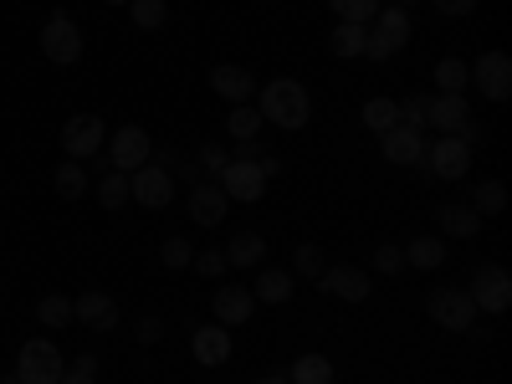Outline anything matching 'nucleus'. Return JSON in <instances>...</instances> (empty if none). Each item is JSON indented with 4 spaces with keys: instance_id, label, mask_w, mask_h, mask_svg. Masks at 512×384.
Returning <instances> with one entry per match:
<instances>
[{
    "instance_id": "10",
    "label": "nucleus",
    "mask_w": 512,
    "mask_h": 384,
    "mask_svg": "<svg viewBox=\"0 0 512 384\" xmlns=\"http://www.w3.org/2000/svg\"><path fill=\"white\" fill-rule=\"evenodd\" d=\"M216 185L226 190V200H236V205H256L267 195V175L256 169V159H231L221 175H216Z\"/></svg>"
},
{
    "instance_id": "49",
    "label": "nucleus",
    "mask_w": 512,
    "mask_h": 384,
    "mask_svg": "<svg viewBox=\"0 0 512 384\" xmlns=\"http://www.w3.org/2000/svg\"><path fill=\"white\" fill-rule=\"evenodd\" d=\"M395 6H415V0H395Z\"/></svg>"
},
{
    "instance_id": "27",
    "label": "nucleus",
    "mask_w": 512,
    "mask_h": 384,
    "mask_svg": "<svg viewBox=\"0 0 512 384\" xmlns=\"http://www.w3.org/2000/svg\"><path fill=\"white\" fill-rule=\"evenodd\" d=\"M472 88V67L461 57H441L436 62V93H466Z\"/></svg>"
},
{
    "instance_id": "4",
    "label": "nucleus",
    "mask_w": 512,
    "mask_h": 384,
    "mask_svg": "<svg viewBox=\"0 0 512 384\" xmlns=\"http://www.w3.org/2000/svg\"><path fill=\"white\" fill-rule=\"evenodd\" d=\"M425 308H431V318H436L446 333H472V328H477V318H482L466 287H436Z\"/></svg>"
},
{
    "instance_id": "28",
    "label": "nucleus",
    "mask_w": 512,
    "mask_h": 384,
    "mask_svg": "<svg viewBox=\"0 0 512 384\" xmlns=\"http://www.w3.org/2000/svg\"><path fill=\"white\" fill-rule=\"evenodd\" d=\"M262 128H267V123H262V113H256L251 103H236L231 118H226V134H231L236 144H251L256 134H262Z\"/></svg>"
},
{
    "instance_id": "14",
    "label": "nucleus",
    "mask_w": 512,
    "mask_h": 384,
    "mask_svg": "<svg viewBox=\"0 0 512 384\" xmlns=\"http://www.w3.org/2000/svg\"><path fill=\"white\" fill-rule=\"evenodd\" d=\"M226 210H231V200H226V190H221L216 180H200V185L190 190V221H195V226L216 231V226L226 221Z\"/></svg>"
},
{
    "instance_id": "17",
    "label": "nucleus",
    "mask_w": 512,
    "mask_h": 384,
    "mask_svg": "<svg viewBox=\"0 0 512 384\" xmlns=\"http://www.w3.org/2000/svg\"><path fill=\"white\" fill-rule=\"evenodd\" d=\"M466 118H472L466 93H436V98H425V123H431L436 134H456Z\"/></svg>"
},
{
    "instance_id": "13",
    "label": "nucleus",
    "mask_w": 512,
    "mask_h": 384,
    "mask_svg": "<svg viewBox=\"0 0 512 384\" xmlns=\"http://www.w3.org/2000/svg\"><path fill=\"white\" fill-rule=\"evenodd\" d=\"M210 313H216L221 328H241V323L256 313V297H251V287L226 282V287H216V297H210Z\"/></svg>"
},
{
    "instance_id": "18",
    "label": "nucleus",
    "mask_w": 512,
    "mask_h": 384,
    "mask_svg": "<svg viewBox=\"0 0 512 384\" xmlns=\"http://www.w3.org/2000/svg\"><path fill=\"white\" fill-rule=\"evenodd\" d=\"M210 88H216L236 108V103H251L256 98V77L246 67H236V62H221V67H210Z\"/></svg>"
},
{
    "instance_id": "19",
    "label": "nucleus",
    "mask_w": 512,
    "mask_h": 384,
    "mask_svg": "<svg viewBox=\"0 0 512 384\" xmlns=\"http://www.w3.org/2000/svg\"><path fill=\"white\" fill-rule=\"evenodd\" d=\"M318 287H323V292H333V297H344V303H364V297L374 292V282H369L359 267H323Z\"/></svg>"
},
{
    "instance_id": "47",
    "label": "nucleus",
    "mask_w": 512,
    "mask_h": 384,
    "mask_svg": "<svg viewBox=\"0 0 512 384\" xmlns=\"http://www.w3.org/2000/svg\"><path fill=\"white\" fill-rule=\"evenodd\" d=\"M256 384H292V379H282V374H272V379H256Z\"/></svg>"
},
{
    "instance_id": "42",
    "label": "nucleus",
    "mask_w": 512,
    "mask_h": 384,
    "mask_svg": "<svg viewBox=\"0 0 512 384\" xmlns=\"http://www.w3.org/2000/svg\"><path fill=\"white\" fill-rule=\"evenodd\" d=\"M134 338H139V344H159V338H164V318H154V313L139 318L134 323Z\"/></svg>"
},
{
    "instance_id": "2",
    "label": "nucleus",
    "mask_w": 512,
    "mask_h": 384,
    "mask_svg": "<svg viewBox=\"0 0 512 384\" xmlns=\"http://www.w3.org/2000/svg\"><path fill=\"white\" fill-rule=\"evenodd\" d=\"M369 26H374L364 36V57L369 62H390L395 52H405V41H410V11L405 6H379V16Z\"/></svg>"
},
{
    "instance_id": "25",
    "label": "nucleus",
    "mask_w": 512,
    "mask_h": 384,
    "mask_svg": "<svg viewBox=\"0 0 512 384\" xmlns=\"http://www.w3.org/2000/svg\"><path fill=\"white\" fill-rule=\"evenodd\" d=\"M287 379L292 384H333V359L328 354H297Z\"/></svg>"
},
{
    "instance_id": "43",
    "label": "nucleus",
    "mask_w": 512,
    "mask_h": 384,
    "mask_svg": "<svg viewBox=\"0 0 512 384\" xmlns=\"http://www.w3.org/2000/svg\"><path fill=\"white\" fill-rule=\"evenodd\" d=\"M436 16H472L477 11V0H431Z\"/></svg>"
},
{
    "instance_id": "40",
    "label": "nucleus",
    "mask_w": 512,
    "mask_h": 384,
    "mask_svg": "<svg viewBox=\"0 0 512 384\" xmlns=\"http://www.w3.org/2000/svg\"><path fill=\"white\" fill-rule=\"evenodd\" d=\"M226 164H231V154H226L221 144H205V149H200V169H205V175H210V180H216V175H221V169H226Z\"/></svg>"
},
{
    "instance_id": "15",
    "label": "nucleus",
    "mask_w": 512,
    "mask_h": 384,
    "mask_svg": "<svg viewBox=\"0 0 512 384\" xmlns=\"http://www.w3.org/2000/svg\"><path fill=\"white\" fill-rule=\"evenodd\" d=\"M190 354H195V364H205V369H221V364L231 359V328L200 323V328L190 333Z\"/></svg>"
},
{
    "instance_id": "16",
    "label": "nucleus",
    "mask_w": 512,
    "mask_h": 384,
    "mask_svg": "<svg viewBox=\"0 0 512 384\" xmlns=\"http://www.w3.org/2000/svg\"><path fill=\"white\" fill-rule=\"evenodd\" d=\"M379 154L384 159H390V164H420L425 159V134H420V128H384V134H379Z\"/></svg>"
},
{
    "instance_id": "7",
    "label": "nucleus",
    "mask_w": 512,
    "mask_h": 384,
    "mask_svg": "<svg viewBox=\"0 0 512 384\" xmlns=\"http://www.w3.org/2000/svg\"><path fill=\"white\" fill-rule=\"evenodd\" d=\"M472 303H477V313H507L512 308V277H507V267H497V262H482L477 272H472Z\"/></svg>"
},
{
    "instance_id": "12",
    "label": "nucleus",
    "mask_w": 512,
    "mask_h": 384,
    "mask_svg": "<svg viewBox=\"0 0 512 384\" xmlns=\"http://www.w3.org/2000/svg\"><path fill=\"white\" fill-rule=\"evenodd\" d=\"M154 159V144H149V134L139 123H123L118 134H113V154H108V164L118 169V175H134V169H144Z\"/></svg>"
},
{
    "instance_id": "44",
    "label": "nucleus",
    "mask_w": 512,
    "mask_h": 384,
    "mask_svg": "<svg viewBox=\"0 0 512 384\" xmlns=\"http://www.w3.org/2000/svg\"><path fill=\"white\" fill-rule=\"evenodd\" d=\"M256 169H262L267 180H277V175H282V159H277V154H256Z\"/></svg>"
},
{
    "instance_id": "23",
    "label": "nucleus",
    "mask_w": 512,
    "mask_h": 384,
    "mask_svg": "<svg viewBox=\"0 0 512 384\" xmlns=\"http://www.w3.org/2000/svg\"><path fill=\"white\" fill-rule=\"evenodd\" d=\"M405 267L415 272H441L446 267V236H415L405 246Z\"/></svg>"
},
{
    "instance_id": "22",
    "label": "nucleus",
    "mask_w": 512,
    "mask_h": 384,
    "mask_svg": "<svg viewBox=\"0 0 512 384\" xmlns=\"http://www.w3.org/2000/svg\"><path fill=\"white\" fill-rule=\"evenodd\" d=\"M292 292H297V277L282 272V267H262V272H256V282H251L256 303H287Z\"/></svg>"
},
{
    "instance_id": "29",
    "label": "nucleus",
    "mask_w": 512,
    "mask_h": 384,
    "mask_svg": "<svg viewBox=\"0 0 512 384\" xmlns=\"http://www.w3.org/2000/svg\"><path fill=\"white\" fill-rule=\"evenodd\" d=\"M395 118H400V103H395V98H369V103L359 108V123L369 128V134H384V128H395Z\"/></svg>"
},
{
    "instance_id": "50",
    "label": "nucleus",
    "mask_w": 512,
    "mask_h": 384,
    "mask_svg": "<svg viewBox=\"0 0 512 384\" xmlns=\"http://www.w3.org/2000/svg\"><path fill=\"white\" fill-rule=\"evenodd\" d=\"M108 6H128V0H108Z\"/></svg>"
},
{
    "instance_id": "35",
    "label": "nucleus",
    "mask_w": 512,
    "mask_h": 384,
    "mask_svg": "<svg viewBox=\"0 0 512 384\" xmlns=\"http://www.w3.org/2000/svg\"><path fill=\"white\" fill-rule=\"evenodd\" d=\"M52 185H57V195H62V200H77L82 190H88V175H82V164H77V159H67V164L57 169V175H52Z\"/></svg>"
},
{
    "instance_id": "46",
    "label": "nucleus",
    "mask_w": 512,
    "mask_h": 384,
    "mask_svg": "<svg viewBox=\"0 0 512 384\" xmlns=\"http://www.w3.org/2000/svg\"><path fill=\"white\" fill-rule=\"evenodd\" d=\"M72 369H82V374H98V354H77V359H72Z\"/></svg>"
},
{
    "instance_id": "41",
    "label": "nucleus",
    "mask_w": 512,
    "mask_h": 384,
    "mask_svg": "<svg viewBox=\"0 0 512 384\" xmlns=\"http://www.w3.org/2000/svg\"><path fill=\"white\" fill-rule=\"evenodd\" d=\"M395 123H400V128H425V98H405Z\"/></svg>"
},
{
    "instance_id": "32",
    "label": "nucleus",
    "mask_w": 512,
    "mask_h": 384,
    "mask_svg": "<svg viewBox=\"0 0 512 384\" xmlns=\"http://www.w3.org/2000/svg\"><path fill=\"white\" fill-rule=\"evenodd\" d=\"M36 318L47 323V328H67L72 323V297H62V292H47L36 303Z\"/></svg>"
},
{
    "instance_id": "1",
    "label": "nucleus",
    "mask_w": 512,
    "mask_h": 384,
    "mask_svg": "<svg viewBox=\"0 0 512 384\" xmlns=\"http://www.w3.org/2000/svg\"><path fill=\"white\" fill-rule=\"evenodd\" d=\"M256 113H262V123L297 134V128L313 118V103H308V88L297 77H277L267 88H256Z\"/></svg>"
},
{
    "instance_id": "8",
    "label": "nucleus",
    "mask_w": 512,
    "mask_h": 384,
    "mask_svg": "<svg viewBox=\"0 0 512 384\" xmlns=\"http://www.w3.org/2000/svg\"><path fill=\"white\" fill-rule=\"evenodd\" d=\"M103 139H108V123L98 113H72L62 123V154L67 159H93L103 154Z\"/></svg>"
},
{
    "instance_id": "34",
    "label": "nucleus",
    "mask_w": 512,
    "mask_h": 384,
    "mask_svg": "<svg viewBox=\"0 0 512 384\" xmlns=\"http://www.w3.org/2000/svg\"><path fill=\"white\" fill-rule=\"evenodd\" d=\"M98 205H103V210H123V205H128V175L108 169V175L98 180Z\"/></svg>"
},
{
    "instance_id": "33",
    "label": "nucleus",
    "mask_w": 512,
    "mask_h": 384,
    "mask_svg": "<svg viewBox=\"0 0 512 384\" xmlns=\"http://www.w3.org/2000/svg\"><path fill=\"white\" fill-rule=\"evenodd\" d=\"M472 210H477V216H502V210H507V185L502 180H482Z\"/></svg>"
},
{
    "instance_id": "6",
    "label": "nucleus",
    "mask_w": 512,
    "mask_h": 384,
    "mask_svg": "<svg viewBox=\"0 0 512 384\" xmlns=\"http://www.w3.org/2000/svg\"><path fill=\"white\" fill-rule=\"evenodd\" d=\"M41 57L57 62V67H72L82 57V31H77V21L67 11L47 16V26H41Z\"/></svg>"
},
{
    "instance_id": "21",
    "label": "nucleus",
    "mask_w": 512,
    "mask_h": 384,
    "mask_svg": "<svg viewBox=\"0 0 512 384\" xmlns=\"http://www.w3.org/2000/svg\"><path fill=\"white\" fill-rule=\"evenodd\" d=\"M267 262V236H256V231H236L226 241V267L246 272V267H262Z\"/></svg>"
},
{
    "instance_id": "3",
    "label": "nucleus",
    "mask_w": 512,
    "mask_h": 384,
    "mask_svg": "<svg viewBox=\"0 0 512 384\" xmlns=\"http://www.w3.org/2000/svg\"><path fill=\"white\" fill-rule=\"evenodd\" d=\"M62 349L52 344V338H31V344H21L16 354V379L21 384H57L62 379Z\"/></svg>"
},
{
    "instance_id": "48",
    "label": "nucleus",
    "mask_w": 512,
    "mask_h": 384,
    "mask_svg": "<svg viewBox=\"0 0 512 384\" xmlns=\"http://www.w3.org/2000/svg\"><path fill=\"white\" fill-rule=\"evenodd\" d=\"M0 384H21V379H16V374H6V379H0Z\"/></svg>"
},
{
    "instance_id": "38",
    "label": "nucleus",
    "mask_w": 512,
    "mask_h": 384,
    "mask_svg": "<svg viewBox=\"0 0 512 384\" xmlns=\"http://www.w3.org/2000/svg\"><path fill=\"white\" fill-rule=\"evenodd\" d=\"M292 272L318 282V277H323V251H318V246H297V251H292Z\"/></svg>"
},
{
    "instance_id": "20",
    "label": "nucleus",
    "mask_w": 512,
    "mask_h": 384,
    "mask_svg": "<svg viewBox=\"0 0 512 384\" xmlns=\"http://www.w3.org/2000/svg\"><path fill=\"white\" fill-rule=\"evenodd\" d=\"M72 318L82 323V328H98V333H108L113 323H118V303L108 292H82L77 303H72Z\"/></svg>"
},
{
    "instance_id": "30",
    "label": "nucleus",
    "mask_w": 512,
    "mask_h": 384,
    "mask_svg": "<svg viewBox=\"0 0 512 384\" xmlns=\"http://www.w3.org/2000/svg\"><path fill=\"white\" fill-rule=\"evenodd\" d=\"M128 16H134V31H164L169 6L164 0H128Z\"/></svg>"
},
{
    "instance_id": "26",
    "label": "nucleus",
    "mask_w": 512,
    "mask_h": 384,
    "mask_svg": "<svg viewBox=\"0 0 512 384\" xmlns=\"http://www.w3.org/2000/svg\"><path fill=\"white\" fill-rule=\"evenodd\" d=\"M436 221H441L446 236H477V231H482V216H477L472 205H441Z\"/></svg>"
},
{
    "instance_id": "5",
    "label": "nucleus",
    "mask_w": 512,
    "mask_h": 384,
    "mask_svg": "<svg viewBox=\"0 0 512 384\" xmlns=\"http://www.w3.org/2000/svg\"><path fill=\"white\" fill-rule=\"evenodd\" d=\"M128 200H139L144 210H169V200H175V175H169L159 159H149L144 169L128 175Z\"/></svg>"
},
{
    "instance_id": "24",
    "label": "nucleus",
    "mask_w": 512,
    "mask_h": 384,
    "mask_svg": "<svg viewBox=\"0 0 512 384\" xmlns=\"http://www.w3.org/2000/svg\"><path fill=\"white\" fill-rule=\"evenodd\" d=\"M364 36H369V26H349V21H338V26L328 31V52H333L338 62H354V57H364Z\"/></svg>"
},
{
    "instance_id": "36",
    "label": "nucleus",
    "mask_w": 512,
    "mask_h": 384,
    "mask_svg": "<svg viewBox=\"0 0 512 384\" xmlns=\"http://www.w3.org/2000/svg\"><path fill=\"white\" fill-rule=\"evenodd\" d=\"M159 262H164L169 272H185V267L195 262V246H190L185 236H169V241L159 246Z\"/></svg>"
},
{
    "instance_id": "31",
    "label": "nucleus",
    "mask_w": 512,
    "mask_h": 384,
    "mask_svg": "<svg viewBox=\"0 0 512 384\" xmlns=\"http://www.w3.org/2000/svg\"><path fill=\"white\" fill-rule=\"evenodd\" d=\"M328 6H333V16H338V21H349V26H369V21L379 16L384 0H328Z\"/></svg>"
},
{
    "instance_id": "39",
    "label": "nucleus",
    "mask_w": 512,
    "mask_h": 384,
    "mask_svg": "<svg viewBox=\"0 0 512 384\" xmlns=\"http://www.w3.org/2000/svg\"><path fill=\"white\" fill-rule=\"evenodd\" d=\"M190 267H195L200 277H221V272H226V251H216V246H210V251H200V256H195Z\"/></svg>"
},
{
    "instance_id": "11",
    "label": "nucleus",
    "mask_w": 512,
    "mask_h": 384,
    "mask_svg": "<svg viewBox=\"0 0 512 384\" xmlns=\"http://www.w3.org/2000/svg\"><path fill=\"white\" fill-rule=\"evenodd\" d=\"M472 82L482 88L487 103H507L512 98V57L507 52H482L472 62Z\"/></svg>"
},
{
    "instance_id": "9",
    "label": "nucleus",
    "mask_w": 512,
    "mask_h": 384,
    "mask_svg": "<svg viewBox=\"0 0 512 384\" xmlns=\"http://www.w3.org/2000/svg\"><path fill=\"white\" fill-rule=\"evenodd\" d=\"M420 164H431L436 180H466L472 175V144H461L456 134H441L436 144H425Z\"/></svg>"
},
{
    "instance_id": "45",
    "label": "nucleus",
    "mask_w": 512,
    "mask_h": 384,
    "mask_svg": "<svg viewBox=\"0 0 512 384\" xmlns=\"http://www.w3.org/2000/svg\"><path fill=\"white\" fill-rule=\"evenodd\" d=\"M57 384H98V374H82V369H62Z\"/></svg>"
},
{
    "instance_id": "37",
    "label": "nucleus",
    "mask_w": 512,
    "mask_h": 384,
    "mask_svg": "<svg viewBox=\"0 0 512 384\" xmlns=\"http://www.w3.org/2000/svg\"><path fill=\"white\" fill-rule=\"evenodd\" d=\"M400 267H405V246H395V241L374 246V272H379V277H395Z\"/></svg>"
}]
</instances>
